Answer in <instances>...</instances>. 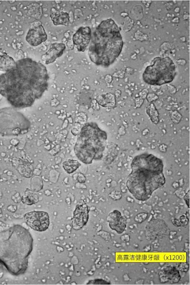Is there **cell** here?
Segmentation results:
<instances>
[{
	"instance_id": "2e32d148",
	"label": "cell",
	"mask_w": 190,
	"mask_h": 285,
	"mask_svg": "<svg viewBox=\"0 0 190 285\" xmlns=\"http://www.w3.org/2000/svg\"><path fill=\"white\" fill-rule=\"evenodd\" d=\"M95 100L99 105L104 107L114 108L115 106V96L111 93L99 95Z\"/></svg>"
},
{
	"instance_id": "7a4b0ae2",
	"label": "cell",
	"mask_w": 190,
	"mask_h": 285,
	"mask_svg": "<svg viewBox=\"0 0 190 285\" xmlns=\"http://www.w3.org/2000/svg\"><path fill=\"white\" fill-rule=\"evenodd\" d=\"M131 168L126 186L138 200L146 201L165 183L163 161L152 154L144 153L135 156Z\"/></svg>"
},
{
	"instance_id": "30bf717a",
	"label": "cell",
	"mask_w": 190,
	"mask_h": 285,
	"mask_svg": "<svg viewBox=\"0 0 190 285\" xmlns=\"http://www.w3.org/2000/svg\"><path fill=\"white\" fill-rule=\"evenodd\" d=\"M48 38L44 28L41 24L29 29L26 36V41L32 46H37L45 42Z\"/></svg>"
},
{
	"instance_id": "484cf974",
	"label": "cell",
	"mask_w": 190,
	"mask_h": 285,
	"mask_svg": "<svg viewBox=\"0 0 190 285\" xmlns=\"http://www.w3.org/2000/svg\"><path fill=\"white\" fill-rule=\"evenodd\" d=\"M184 199L188 206L190 208V190L188 191L184 197Z\"/></svg>"
},
{
	"instance_id": "3957f363",
	"label": "cell",
	"mask_w": 190,
	"mask_h": 285,
	"mask_svg": "<svg viewBox=\"0 0 190 285\" xmlns=\"http://www.w3.org/2000/svg\"><path fill=\"white\" fill-rule=\"evenodd\" d=\"M88 55L97 65L108 66L120 55L123 42L119 29L112 19L102 21L91 34Z\"/></svg>"
},
{
	"instance_id": "4fadbf2b",
	"label": "cell",
	"mask_w": 190,
	"mask_h": 285,
	"mask_svg": "<svg viewBox=\"0 0 190 285\" xmlns=\"http://www.w3.org/2000/svg\"><path fill=\"white\" fill-rule=\"evenodd\" d=\"M65 48V45L63 43H52L49 49L42 55L41 60L45 64L52 63L63 55Z\"/></svg>"
},
{
	"instance_id": "ba28073f",
	"label": "cell",
	"mask_w": 190,
	"mask_h": 285,
	"mask_svg": "<svg viewBox=\"0 0 190 285\" xmlns=\"http://www.w3.org/2000/svg\"><path fill=\"white\" fill-rule=\"evenodd\" d=\"M146 237L150 240L163 238L170 233L168 226L163 219L154 218L148 222L145 228Z\"/></svg>"
},
{
	"instance_id": "44dd1931",
	"label": "cell",
	"mask_w": 190,
	"mask_h": 285,
	"mask_svg": "<svg viewBox=\"0 0 190 285\" xmlns=\"http://www.w3.org/2000/svg\"><path fill=\"white\" fill-rule=\"evenodd\" d=\"M148 214L147 212H140L134 217V221L137 223H142L148 218Z\"/></svg>"
},
{
	"instance_id": "7c38bea8",
	"label": "cell",
	"mask_w": 190,
	"mask_h": 285,
	"mask_svg": "<svg viewBox=\"0 0 190 285\" xmlns=\"http://www.w3.org/2000/svg\"><path fill=\"white\" fill-rule=\"evenodd\" d=\"M107 221L110 228L117 233L121 234L125 230L127 219L125 216H122L119 211L114 210L110 212L107 217Z\"/></svg>"
},
{
	"instance_id": "4316f807",
	"label": "cell",
	"mask_w": 190,
	"mask_h": 285,
	"mask_svg": "<svg viewBox=\"0 0 190 285\" xmlns=\"http://www.w3.org/2000/svg\"><path fill=\"white\" fill-rule=\"evenodd\" d=\"M148 94V90L146 89H145L143 90L142 91V92L139 93V96H140V97H141V98L144 99L146 97Z\"/></svg>"
},
{
	"instance_id": "6da1fadb",
	"label": "cell",
	"mask_w": 190,
	"mask_h": 285,
	"mask_svg": "<svg viewBox=\"0 0 190 285\" xmlns=\"http://www.w3.org/2000/svg\"><path fill=\"white\" fill-rule=\"evenodd\" d=\"M49 76L41 63L26 57L0 75V94L15 108L32 106L48 87Z\"/></svg>"
},
{
	"instance_id": "277c9868",
	"label": "cell",
	"mask_w": 190,
	"mask_h": 285,
	"mask_svg": "<svg viewBox=\"0 0 190 285\" xmlns=\"http://www.w3.org/2000/svg\"><path fill=\"white\" fill-rule=\"evenodd\" d=\"M107 134L95 122H89L81 128L76 140L74 151L82 162L89 164L93 160H100L103 157Z\"/></svg>"
},
{
	"instance_id": "ffe728a7",
	"label": "cell",
	"mask_w": 190,
	"mask_h": 285,
	"mask_svg": "<svg viewBox=\"0 0 190 285\" xmlns=\"http://www.w3.org/2000/svg\"><path fill=\"white\" fill-rule=\"evenodd\" d=\"M188 217L185 215H182L178 219H175L172 221V223L177 227H184L188 225Z\"/></svg>"
},
{
	"instance_id": "5b68a950",
	"label": "cell",
	"mask_w": 190,
	"mask_h": 285,
	"mask_svg": "<svg viewBox=\"0 0 190 285\" xmlns=\"http://www.w3.org/2000/svg\"><path fill=\"white\" fill-rule=\"evenodd\" d=\"M176 75V67L168 57L154 58L143 74L144 81L148 84L161 85L170 83Z\"/></svg>"
},
{
	"instance_id": "cb8c5ba5",
	"label": "cell",
	"mask_w": 190,
	"mask_h": 285,
	"mask_svg": "<svg viewBox=\"0 0 190 285\" xmlns=\"http://www.w3.org/2000/svg\"><path fill=\"white\" fill-rule=\"evenodd\" d=\"M188 264L186 263H182L179 266V270H180L181 272H187L188 270L189 267H184L185 266H188Z\"/></svg>"
},
{
	"instance_id": "9c48e42d",
	"label": "cell",
	"mask_w": 190,
	"mask_h": 285,
	"mask_svg": "<svg viewBox=\"0 0 190 285\" xmlns=\"http://www.w3.org/2000/svg\"><path fill=\"white\" fill-rule=\"evenodd\" d=\"M91 30L89 26L80 27L74 34L73 41L79 52H84L91 38Z\"/></svg>"
},
{
	"instance_id": "5bb4252c",
	"label": "cell",
	"mask_w": 190,
	"mask_h": 285,
	"mask_svg": "<svg viewBox=\"0 0 190 285\" xmlns=\"http://www.w3.org/2000/svg\"><path fill=\"white\" fill-rule=\"evenodd\" d=\"M159 278L160 281L162 283L174 284L180 281L181 276L177 267L169 265L161 269L159 273Z\"/></svg>"
},
{
	"instance_id": "7402d4cb",
	"label": "cell",
	"mask_w": 190,
	"mask_h": 285,
	"mask_svg": "<svg viewBox=\"0 0 190 285\" xmlns=\"http://www.w3.org/2000/svg\"><path fill=\"white\" fill-rule=\"evenodd\" d=\"M87 285H110L111 283L103 279H98L90 281Z\"/></svg>"
},
{
	"instance_id": "e0dca14e",
	"label": "cell",
	"mask_w": 190,
	"mask_h": 285,
	"mask_svg": "<svg viewBox=\"0 0 190 285\" xmlns=\"http://www.w3.org/2000/svg\"><path fill=\"white\" fill-rule=\"evenodd\" d=\"M14 59L7 53L0 52V71L7 72L15 65Z\"/></svg>"
},
{
	"instance_id": "d6986e66",
	"label": "cell",
	"mask_w": 190,
	"mask_h": 285,
	"mask_svg": "<svg viewBox=\"0 0 190 285\" xmlns=\"http://www.w3.org/2000/svg\"><path fill=\"white\" fill-rule=\"evenodd\" d=\"M146 113L153 124L158 123L159 121V113L153 103H151L147 106Z\"/></svg>"
},
{
	"instance_id": "603a6c76",
	"label": "cell",
	"mask_w": 190,
	"mask_h": 285,
	"mask_svg": "<svg viewBox=\"0 0 190 285\" xmlns=\"http://www.w3.org/2000/svg\"><path fill=\"white\" fill-rule=\"evenodd\" d=\"M146 97L147 100L149 102H151L152 101L155 100L156 99L158 98V96L153 93L148 94Z\"/></svg>"
},
{
	"instance_id": "8992f818",
	"label": "cell",
	"mask_w": 190,
	"mask_h": 285,
	"mask_svg": "<svg viewBox=\"0 0 190 285\" xmlns=\"http://www.w3.org/2000/svg\"><path fill=\"white\" fill-rule=\"evenodd\" d=\"M30 128L29 120L13 108L0 109V134L18 135L27 133Z\"/></svg>"
},
{
	"instance_id": "52a82bcc",
	"label": "cell",
	"mask_w": 190,
	"mask_h": 285,
	"mask_svg": "<svg viewBox=\"0 0 190 285\" xmlns=\"http://www.w3.org/2000/svg\"><path fill=\"white\" fill-rule=\"evenodd\" d=\"M25 223L31 228L38 231L46 230L49 225L48 214L43 211H33L24 215Z\"/></svg>"
},
{
	"instance_id": "9a60e30c",
	"label": "cell",
	"mask_w": 190,
	"mask_h": 285,
	"mask_svg": "<svg viewBox=\"0 0 190 285\" xmlns=\"http://www.w3.org/2000/svg\"><path fill=\"white\" fill-rule=\"evenodd\" d=\"M50 17L55 25H62L68 26L70 22V16L68 13L52 8L50 11Z\"/></svg>"
},
{
	"instance_id": "ac0fdd59",
	"label": "cell",
	"mask_w": 190,
	"mask_h": 285,
	"mask_svg": "<svg viewBox=\"0 0 190 285\" xmlns=\"http://www.w3.org/2000/svg\"><path fill=\"white\" fill-rule=\"evenodd\" d=\"M80 166V163L76 160L68 159L62 164L64 170L69 174L74 172Z\"/></svg>"
},
{
	"instance_id": "d4e9b609",
	"label": "cell",
	"mask_w": 190,
	"mask_h": 285,
	"mask_svg": "<svg viewBox=\"0 0 190 285\" xmlns=\"http://www.w3.org/2000/svg\"><path fill=\"white\" fill-rule=\"evenodd\" d=\"M144 101V99L141 97H137L135 99V106L137 108H139L141 106Z\"/></svg>"
},
{
	"instance_id": "8fae6325",
	"label": "cell",
	"mask_w": 190,
	"mask_h": 285,
	"mask_svg": "<svg viewBox=\"0 0 190 285\" xmlns=\"http://www.w3.org/2000/svg\"><path fill=\"white\" fill-rule=\"evenodd\" d=\"M89 211L88 207L86 204L76 206L74 212L72 223L75 229H80L86 224L89 219Z\"/></svg>"
}]
</instances>
